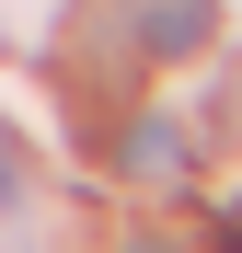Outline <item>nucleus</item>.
Instances as JSON below:
<instances>
[{"label": "nucleus", "instance_id": "nucleus-1", "mask_svg": "<svg viewBox=\"0 0 242 253\" xmlns=\"http://www.w3.org/2000/svg\"><path fill=\"white\" fill-rule=\"evenodd\" d=\"M115 173H127V184H185V173H196V138H185L173 115H127V138H115Z\"/></svg>", "mask_w": 242, "mask_h": 253}, {"label": "nucleus", "instance_id": "nucleus-2", "mask_svg": "<svg viewBox=\"0 0 242 253\" xmlns=\"http://www.w3.org/2000/svg\"><path fill=\"white\" fill-rule=\"evenodd\" d=\"M208 35H219V0H150L139 12V46L150 58H196Z\"/></svg>", "mask_w": 242, "mask_h": 253}, {"label": "nucleus", "instance_id": "nucleus-3", "mask_svg": "<svg viewBox=\"0 0 242 253\" xmlns=\"http://www.w3.org/2000/svg\"><path fill=\"white\" fill-rule=\"evenodd\" d=\"M23 184H35V150H23V126H12V115H0V207H12Z\"/></svg>", "mask_w": 242, "mask_h": 253}, {"label": "nucleus", "instance_id": "nucleus-4", "mask_svg": "<svg viewBox=\"0 0 242 253\" xmlns=\"http://www.w3.org/2000/svg\"><path fill=\"white\" fill-rule=\"evenodd\" d=\"M219 253H242V196H231V207H219Z\"/></svg>", "mask_w": 242, "mask_h": 253}, {"label": "nucleus", "instance_id": "nucleus-5", "mask_svg": "<svg viewBox=\"0 0 242 253\" xmlns=\"http://www.w3.org/2000/svg\"><path fill=\"white\" fill-rule=\"evenodd\" d=\"M127 253H173V242H127Z\"/></svg>", "mask_w": 242, "mask_h": 253}]
</instances>
